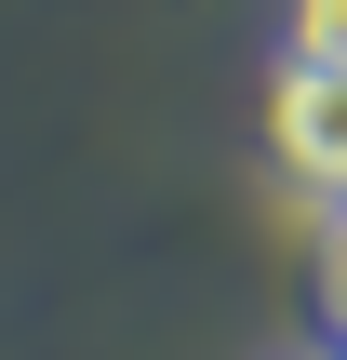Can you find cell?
<instances>
[{
    "label": "cell",
    "mask_w": 347,
    "mask_h": 360,
    "mask_svg": "<svg viewBox=\"0 0 347 360\" xmlns=\"http://www.w3.org/2000/svg\"><path fill=\"white\" fill-rule=\"evenodd\" d=\"M281 160H294L308 200L347 214V67H294L281 53Z\"/></svg>",
    "instance_id": "1"
},
{
    "label": "cell",
    "mask_w": 347,
    "mask_h": 360,
    "mask_svg": "<svg viewBox=\"0 0 347 360\" xmlns=\"http://www.w3.org/2000/svg\"><path fill=\"white\" fill-rule=\"evenodd\" d=\"M321 321H334V334H347V214H334V227H321Z\"/></svg>",
    "instance_id": "3"
},
{
    "label": "cell",
    "mask_w": 347,
    "mask_h": 360,
    "mask_svg": "<svg viewBox=\"0 0 347 360\" xmlns=\"http://www.w3.org/2000/svg\"><path fill=\"white\" fill-rule=\"evenodd\" d=\"M281 53L294 67H347V0H281Z\"/></svg>",
    "instance_id": "2"
}]
</instances>
